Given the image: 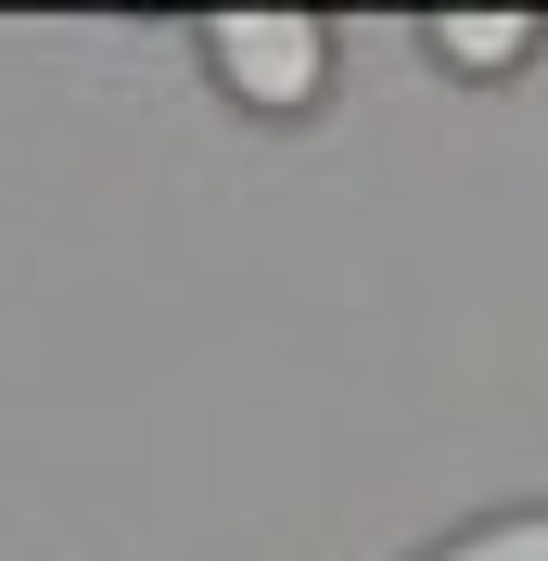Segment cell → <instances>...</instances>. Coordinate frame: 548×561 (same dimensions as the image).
<instances>
[{"label": "cell", "mask_w": 548, "mask_h": 561, "mask_svg": "<svg viewBox=\"0 0 548 561\" xmlns=\"http://www.w3.org/2000/svg\"><path fill=\"white\" fill-rule=\"evenodd\" d=\"M536 38H548L536 13H434V26H421V51H434L446 77H511Z\"/></svg>", "instance_id": "2"}, {"label": "cell", "mask_w": 548, "mask_h": 561, "mask_svg": "<svg viewBox=\"0 0 548 561\" xmlns=\"http://www.w3.org/2000/svg\"><path fill=\"white\" fill-rule=\"evenodd\" d=\"M192 51H205V77L242 115H307L319 77H332V26L319 13H205Z\"/></svg>", "instance_id": "1"}, {"label": "cell", "mask_w": 548, "mask_h": 561, "mask_svg": "<svg viewBox=\"0 0 548 561\" xmlns=\"http://www.w3.org/2000/svg\"><path fill=\"white\" fill-rule=\"evenodd\" d=\"M421 561H548V511H498V524L446 536V549H421Z\"/></svg>", "instance_id": "3"}]
</instances>
